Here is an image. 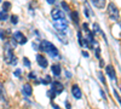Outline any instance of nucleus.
<instances>
[{
    "mask_svg": "<svg viewBox=\"0 0 121 109\" xmlns=\"http://www.w3.org/2000/svg\"><path fill=\"white\" fill-rule=\"evenodd\" d=\"M39 50L48 53V56L52 57V58H57V57L59 58V52L57 50V47L52 43H50L47 40H41L39 43Z\"/></svg>",
    "mask_w": 121,
    "mask_h": 109,
    "instance_id": "f257e3e1",
    "label": "nucleus"
},
{
    "mask_svg": "<svg viewBox=\"0 0 121 109\" xmlns=\"http://www.w3.org/2000/svg\"><path fill=\"white\" fill-rule=\"evenodd\" d=\"M4 59L5 62L10 65H16L17 64V57L15 56V52H13V48L12 46L10 45V41H7L5 44V48H4Z\"/></svg>",
    "mask_w": 121,
    "mask_h": 109,
    "instance_id": "f03ea898",
    "label": "nucleus"
},
{
    "mask_svg": "<svg viewBox=\"0 0 121 109\" xmlns=\"http://www.w3.org/2000/svg\"><path fill=\"white\" fill-rule=\"evenodd\" d=\"M107 13H108L109 18L112 19V21H117L119 17H120V11H119L117 6H116L114 3H109V4H108Z\"/></svg>",
    "mask_w": 121,
    "mask_h": 109,
    "instance_id": "7ed1b4c3",
    "label": "nucleus"
},
{
    "mask_svg": "<svg viewBox=\"0 0 121 109\" xmlns=\"http://www.w3.org/2000/svg\"><path fill=\"white\" fill-rule=\"evenodd\" d=\"M53 27L57 32H63L65 33L67 29H68V21L67 18H58V19H53Z\"/></svg>",
    "mask_w": 121,
    "mask_h": 109,
    "instance_id": "20e7f679",
    "label": "nucleus"
},
{
    "mask_svg": "<svg viewBox=\"0 0 121 109\" xmlns=\"http://www.w3.org/2000/svg\"><path fill=\"white\" fill-rule=\"evenodd\" d=\"M12 38L15 39V40L17 41V44H19V45H24V44H27V41H28L27 36H26L22 32H19V31L15 32L13 35H12Z\"/></svg>",
    "mask_w": 121,
    "mask_h": 109,
    "instance_id": "39448f33",
    "label": "nucleus"
},
{
    "mask_svg": "<svg viewBox=\"0 0 121 109\" xmlns=\"http://www.w3.org/2000/svg\"><path fill=\"white\" fill-rule=\"evenodd\" d=\"M51 88H52V90H53L57 95H60V93L64 91V86H63V84H62V83H59L58 80L51 83Z\"/></svg>",
    "mask_w": 121,
    "mask_h": 109,
    "instance_id": "423d86ee",
    "label": "nucleus"
},
{
    "mask_svg": "<svg viewBox=\"0 0 121 109\" xmlns=\"http://www.w3.org/2000/svg\"><path fill=\"white\" fill-rule=\"evenodd\" d=\"M72 95L75 100H81L82 98V92H81V88L79 87V85H73L72 86Z\"/></svg>",
    "mask_w": 121,
    "mask_h": 109,
    "instance_id": "0eeeda50",
    "label": "nucleus"
},
{
    "mask_svg": "<svg viewBox=\"0 0 121 109\" xmlns=\"http://www.w3.org/2000/svg\"><path fill=\"white\" fill-rule=\"evenodd\" d=\"M51 17H52L53 19H58V18L65 17V15H64V12L62 11V9L55 7V9H52V11H51Z\"/></svg>",
    "mask_w": 121,
    "mask_h": 109,
    "instance_id": "6e6552de",
    "label": "nucleus"
},
{
    "mask_svg": "<svg viewBox=\"0 0 121 109\" xmlns=\"http://www.w3.org/2000/svg\"><path fill=\"white\" fill-rule=\"evenodd\" d=\"M105 72H107V75L112 79L113 81L116 80V70H115V68L112 64H109V65L105 67Z\"/></svg>",
    "mask_w": 121,
    "mask_h": 109,
    "instance_id": "1a4fd4ad",
    "label": "nucleus"
},
{
    "mask_svg": "<svg viewBox=\"0 0 121 109\" xmlns=\"http://www.w3.org/2000/svg\"><path fill=\"white\" fill-rule=\"evenodd\" d=\"M36 62L41 68H47L48 67V61L46 59V57L43 56V55H36Z\"/></svg>",
    "mask_w": 121,
    "mask_h": 109,
    "instance_id": "9d476101",
    "label": "nucleus"
},
{
    "mask_svg": "<svg viewBox=\"0 0 121 109\" xmlns=\"http://www.w3.org/2000/svg\"><path fill=\"white\" fill-rule=\"evenodd\" d=\"M33 93V87L32 85H29V84H24L23 87H22V95L24 97H30Z\"/></svg>",
    "mask_w": 121,
    "mask_h": 109,
    "instance_id": "9b49d317",
    "label": "nucleus"
},
{
    "mask_svg": "<svg viewBox=\"0 0 121 109\" xmlns=\"http://www.w3.org/2000/svg\"><path fill=\"white\" fill-rule=\"evenodd\" d=\"M51 70H52V73L56 78H59L60 73H62V67H60L58 63H55V64L51 65Z\"/></svg>",
    "mask_w": 121,
    "mask_h": 109,
    "instance_id": "f8f14e48",
    "label": "nucleus"
},
{
    "mask_svg": "<svg viewBox=\"0 0 121 109\" xmlns=\"http://www.w3.org/2000/svg\"><path fill=\"white\" fill-rule=\"evenodd\" d=\"M91 4L97 9H104L105 4H107V0H91Z\"/></svg>",
    "mask_w": 121,
    "mask_h": 109,
    "instance_id": "ddd939ff",
    "label": "nucleus"
},
{
    "mask_svg": "<svg viewBox=\"0 0 121 109\" xmlns=\"http://www.w3.org/2000/svg\"><path fill=\"white\" fill-rule=\"evenodd\" d=\"M102 34V36L104 38V40H105V43H108L107 41V35L103 33V31L100 29V27H99V24L98 23H93V34Z\"/></svg>",
    "mask_w": 121,
    "mask_h": 109,
    "instance_id": "4468645a",
    "label": "nucleus"
},
{
    "mask_svg": "<svg viewBox=\"0 0 121 109\" xmlns=\"http://www.w3.org/2000/svg\"><path fill=\"white\" fill-rule=\"evenodd\" d=\"M70 18H72V21H73L75 24H79L80 18H79V13H78V11H72V12H70Z\"/></svg>",
    "mask_w": 121,
    "mask_h": 109,
    "instance_id": "2eb2a0df",
    "label": "nucleus"
},
{
    "mask_svg": "<svg viewBox=\"0 0 121 109\" xmlns=\"http://www.w3.org/2000/svg\"><path fill=\"white\" fill-rule=\"evenodd\" d=\"M11 3H10V1H3L1 3V10H4V11H10V9H11Z\"/></svg>",
    "mask_w": 121,
    "mask_h": 109,
    "instance_id": "dca6fc26",
    "label": "nucleus"
},
{
    "mask_svg": "<svg viewBox=\"0 0 121 109\" xmlns=\"http://www.w3.org/2000/svg\"><path fill=\"white\" fill-rule=\"evenodd\" d=\"M97 76L99 78V81L102 83L104 86H107V80H105V76H104V74H103L102 72H100V70H98V72H97Z\"/></svg>",
    "mask_w": 121,
    "mask_h": 109,
    "instance_id": "f3484780",
    "label": "nucleus"
},
{
    "mask_svg": "<svg viewBox=\"0 0 121 109\" xmlns=\"http://www.w3.org/2000/svg\"><path fill=\"white\" fill-rule=\"evenodd\" d=\"M9 13L6 12V11H4V10H1V11H0V21L1 22H5V21H7L9 19Z\"/></svg>",
    "mask_w": 121,
    "mask_h": 109,
    "instance_id": "a211bd4d",
    "label": "nucleus"
},
{
    "mask_svg": "<svg viewBox=\"0 0 121 109\" xmlns=\"http://www.w3.org/2000/svg\"><path fill=\"white\" fill-rule=\"evenodd\" d=\"M52 83V78L50 76V75H46L43 80H40V84H43V85H48V84H51Z\"/></svg>",
    "mask_w": 121,
    "mask_h": 109,
    "instance_id": "6ab92c4d",
    "label": "nucleus"
},
{
    "mask_svg": "<svg viewBox=\"0 0 121 109\" xmlns=\"http://www.w3.org/2000/svg\"><path fill=\"white\" fill-rule=\"evenodd\" d=\"M46 95H47V97L50 98V100H51V101H53L55 100V98H56V96H57V93L52 90V88H50V90L46 92Z\"/></svg>",
    "mask_w": 121,
    "mask_h": 109,
    "instance_id": "aec40b11",
    "label": "nucleus"
},
{
    "mask_svg": "<svg viewBox=\"0 0 121 109\" xmlns=\"http://www.w3.org/2000/svg\"><path fill=\"white\" fill-rule=\"evenodd\" d=\"M0 101H5V92H4V86L0 83Z\"/></svg>",
    "mask_w": 121,
    "mask_h": 109,
    "instance_id": "412c9836",
    "label": "nucleus"
},
{
    "mask_svg": "<svg viewBox=\"0 0 121 109\" xmlns=\"http://www.w3.org/2000/svg\"><path fill=\"white\" fill-rule=\"evenodd\" d=\"M60 6H62V9L64 10L67 13H70V9H69V6H68V4H67L65 1H62V3H60Z\"/></svg>",
    "mask_w": 121,
    "mask_h": 109,
    "instance_id": "4be33fe9",
    "label": "nucleus"
},
{
    "mask_svg": "<svg viewBox=\"0 0 121 109\" xmlns=\"http://www.w3.org/2000/svg\"><path fill=\"white\" fill-rule=\"evenodd\" d=\"M78 39H79V44H80V46H84V38H82L81 31H78Z\"/></svg>",
    "mask_w": 121,
    "mask_h": 109,
    "instance_id": "5701e85b",
    "label": "nucleus"
},
{
    "mask_svg": "<svg viewBox=\"0 0 121 109\" xmlns=\"http://www.w3.org/2000/svg\"><path fill=\"white\" fill-rule=\"evenodd\" d=\"M10 21H11L12 24H17L18 23V16L17 15H12L11 17H10Z\"/></svg>",
    "mask_w": 121,
    "mask_h": 109,
    "instance_id": "b1692460",
    "label": "nucleus"
},
{
    "mask_svg": "<svg viewBox=\"0 0 121 109\" xmlns=\"http://www.w3.org/2000/svg\"><path fill=\"white\" fill-rule=\"evenodd\" d=\"M23 64H24V67H27V68L32 67V62H30L27 57H23Z\"/></svg>",
    "mask_w": 121,
    "mask_h": 109,
    "instance_id": "393cba45",
    "label": "nucleus"
},
{
    "mask_svg": "<svg viewBox=\"0 0 121 109\" xmlns=\"http://www.w3.org/2000/svg\"><path fill=\"white\" fill-rule=\"evenodd\" d=\"M28 79H29V80H35V79H36V73L35 72H30L28 74Z\"/></svg>",
    "mask_w": 121,
    "mask_h": 109,
    "instance_id": "a878e982",
    "label": "nucleus"
},
{
    "mask_svg": "<svg viewBox=\"0 0 121 109\" xmlns=\"http://www.w3.org/2000/svg\"><path fill=\"white\" fill-rule=\"evenodd\" d=\"M0 39H1V40H5L6 39V32L4 29H0Z\"/></svg>",
    "mask_w": 121,
    "mask_h": 109,
    "instance_id": "bb28decb",
    "label": "nucleus"
},
{
    "mask_svg": "<svg viewBox=\"0 0 121 109\" xmlns=\"http://www.w3.org/2000/svg\"><path fill=\"white\" fill-rule=\"evenodd\" d=\"M85 16L87 18H90V16H91V10L88 9V6H85Z\"/></svg>",
    "mask_w": 121,
    "mask_h": 109,
    "instance_id": "cd10ccee",
    "label": "nucleus"
},
{
    "mask_svg": "<svg viewBox=\"0 0 121 109\" xmlns=\"http://www.w3.org/2000/svg\"><path fill=\"white\" fill-rule=\"evenodd\" d=\"M114 96L116 97L117 102H119V103H120V105H121V97H120V95H119V92H117L116 90H114Z\"/></svg>",
    "mask_w": 121,
    "mask_h": 109,
    "instance_id": "c85d7f7f",
    "label": "nucleus"
},
{
    "mask_svg": "<svg viewBox=\"0 0 121 109\" xmlns=\"http://www.w3.org/2000/svg\"><path fill=\"white\" fill-rule=\"evenodd\" d=\"M13 74H15V76H17V78H21V75H22V69H16Z\"/></svg>",
    "mask_w": 121,
    "mask_h": 109,
    "instance_id": "c756f323",
    "label": "nucleus"
},
{
    "mask_svg": "<svg viewBox=\"0 0 121 109\" xmlns=\"http://www.w3.org/2000/svg\"><path fill=\"white\" fill-rule=\"evenodd\" d=\"M95 53H96V57L99 59V58H100V47H97V48H95Z\"/></svg>",
    "mask_w": 121,
    "mask_h": 109,
    "instance_id": "7c9ffc66",
    "label": "nucleus"
},
{
    "mask_svg": "<svg viewBox=\"0 0 121 109\" xmlns=\"http://www.w3.org/2000/svg\"><path fill=\"white\" fill-rule=\"evenodd\" d=\"M99 93H100V96H102V98H103V100H104V101H107V96H105V93H104V91L102 90V88L99 90Z\"/></svg>",
    "mask_w": 121,
    "mask_h": 109,
    "instance_id": "2f4dec72",
    "label": "nucleus"
},
{
    "mask_svg": "<svg viewBox=\"0 0 121 109\" xmlns=\"http://www.w3.org/2000/svg\"><path fill=\"white\" fill-rule=\"evenodd\" d=\"M82 28H84V31H85L86 33L90 31V28H88V24H87V23H84V24H82Z\"/></svg>",
    "mask_w": 121,
    "mask_h": 109,
    "instance_id": "473e14b6",
    "label": "nucleus"
},
{
    "mask_svg": "<svg viewBox=\"0 0 121 109\" xmlns=\"http://www.w3.org/2000/svg\"><path fill=\"white\" fill-rule=\"evenodd\" d=\"M64 74H65V78H67V79H70V78H72V73L68 72V70H65V73H64Z\"/></svg>",
    "mask_w": 121,
    "mask_h": 109,
    "instance_id": "72a5a7b5",
    "label": "nucleus"
},
{
    "mask_svg": "<svg viewBox=\"0 0 121 109\" xmlns=\"http://www.w3.org/2000/svg\"><path fill=\"white\" fill-rule=\"evenodd\" d=\"M56 1H57V0H46V3H47V4H50V5H53Z\"/></svg>",
    "mask_w": 121,
    "mask_h": 109,
    "instance_id": "f704fd0d",
    "label": "nucleus"
},
{
    "mask_svg": "<svg viewBox=\"0 0 121 109\" xmlns=\"http://www.w3.org/2000/svg\"><path fill=\"white\" fill-rule=\"evenodd\" d=\"M82 56H84V57H86V58H88V56H90V55H88V52H86V51H82Z\"/></svg>",
    "mask_w": 121,
    "mask_h": 109,
    "instance_id": "c9c22d12",
    "label": "nucleus"
},
{
    "mask_svg": "<svg viewBox=\"0 0 121 109\" xmlns=\"http://www.w3.org/2000/svg\"><path fill=\"white\" fill-rule=\"evenodd\" d=\"M51 105H52L53 108H56V109H58V108H59V105H57V104H55L53 102H51Z\"/></svg>",
    "mask_w": 121,
    "mask_h": 109,
    "instance_id": "e433bc0d",
    "label": "nucleus"
},
{
    "mask_svg": "<svg viewBox=\"0 0 121 109\" xmlns=\"http://www.w3.org/2000/svg\"><path fill=\"white\" fill-rule=\"evenodd\" d=\"M65 107H67V108H70V107H72V104H70L68 101H65Z\"/></svg>",
    "mask_w": 121,
    "mask_h": 109,
    "instance_id": "4c0bfd02",
    "label": "nucleus"
},
{
    "mask_svg": "<svg viewBox=\"0 0 121 109\" xmlns=\"http://www.w3.org/2000/svg\"><path fill=\"white\" fill-rule=\"evenodd\" d=\"M0 3H3V0H0Z\"/></svg>",
    "mask_w": 121,
    "mask_h": 109,
    "instance_id": "58836bf2",
    "label": "nucleus"
},
{
    "mask_svg": "<svg viewBox=\"0 0 121 109\" xmlns=\"http://www.w3.org/2000/svg\"><path fill=\"white\" fill-rule=\"evenodd\" d=\"M120 26H121V23H120Z\"/></svg>",
    "mask_w": 121,
    "mask_h": 109,
    "instance_id": "ea45409f",
    "label": "nucleus"
}]
</instances>
